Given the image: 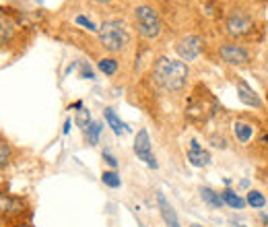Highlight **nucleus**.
<instances>
[{"instance_id":"obj_1","label":"nucleus","mask_w":268,"mask_h":227,"mask_svg":"<svg viewBox=\"0 0 268 227\" xmlns=\"http://www.w3.org/2000/svg\"><path fill=\"white\" fill-rule=\"evenodd\" d=\"M190 68L184 60H173L167 56H161L153 64V78L155 83L167 91V93H182L188 85Z\"/></svg>"},{"instance_id":"obj_2","label":"nucleus","mask_w":268,"mask_h":227,"mask_svg":"<svg viewBox=\"0 0 268 227\" xmlns=\"http://www.w3.org/2000/svg\"><path fill=\"white\" fill-rule=\"evenodd\" d=\"M99 41L103 45V50L110 54H120L130 45V31L118 19L103 21V25L99 27Z\"/></svg>"},{"instance_id":"obj_3","label":"nucleus","mask_w":268,"mask_h":227,"mask_svg":"<svg viewBox=\"0 0 268 227\" xmlns=\"http://www.w3.org/2000/svg\"><path fill=\"white\" fill-rule=\"evenodd\" d=\"M134 27L143 39H157L163 31L157 10L149 4H138L134 8Z\"/></svg>"},{"instance_id":"obj_4","label":"nucleus","mask_w":268,"mask_h":227,"mask_svg":"<svg viewBox=\"0 0 268 227\" xmlns=\"http://www.w3.org/2000/svg\"><path fill=\"white\" fill-rule=\"evenodd\" d=\"M225 29H227V36L235 38V39L248 38L254 31V17L248 13V10L233 8L225 19Z\"/></svg>"},{"instance_id":"obj_5","label":"nucleus","mask_w":268,"mask_h":227,"mask_svg":"<svg viewBox=\"0 0 268 227\" xmlns=\"http://www.w3.org/2000/svg\"><path fill=\"white\" fill-rule=\"evenodd\" d=\"M219 56L221 60L231 66H246L250 62V52L239 43H221Z\"/></svg>"},{"instance_id":"obj_6","label":"nucleus","mask_w":268,"mask_h":227,"mask_svg":"<svg viewBox=\"0 0 268 227\" xmlns=\"http://www.w3.org/2000/svg\"><path fill=\"white\" fill-rule=\"evenodd\" d=\"M134 153H136V157L141 159V161H145L151 169H157V167H159L155 155L151 153V136H149L147 128H141V130L136 132V139H134Z\"/></svg>"},{"instance_id":"obj_7","label":"nucleus","mask_w":268,"mask_h":227,"mask_svg":"<svg viewBox=\"0 0 268 227\" xmlns=\"http://www.w3.org/2000/svg\"><path fill=\"white\" fill-rule=\"evenodd\" d=\"M176 52L180 56V60H184L186 64L194 62L198 56H200V52H202V39L198 36H186L184 39L178 41Z\"/></svg>"},{"instance_id":"obj_8","label":"nucleus","mask_w":268,"mask_h":227,"mask_svg":"<svg viewBox=\"0 0 268 227\" xmlns=\"http://www.w3.org/2000/svg\"><path fill=\"white\" fill-rule=\"evenodd\" d=\"M235 89H237V97L241 104H246L250 108H256V110H260L262 108V99L260 95L256 93V91L243 81V78H237V83H235Z\"/></svg>"},{"instance_id":"obj_9","label":"nucleus","mask_w":268,"mask_h":227,"mask_svg":"<svg viewBox=\"0 0 268 227\" xmlns=\"http://www.w3.org/2000/svg\"><path fill=\"white\" fill-rule=\"evenodd\" d=\"M188 161L194 167H206L211 163V153L202 149V145L198 141H190V149H188Z\"/></svg>"},{"instance_id":"obj_10","label":"nucleus","mask_w":268,"mask_h":227,"mask_svg":"<svg viewBox=\"0 0 268 227\" xmlns=\"http://www.w3.org/2000/svg\"><path fill=\"white\" fill-rule=\"evenodd\" d=\"M157 204H159V211H161V217H163V221L167 223V227H182L180 225V219H178V215H176V211H173V207L167 202V198H165V194H157Z\"/></svg>"},{"instance_id":"obj_11","label":"nucleus","mask_w":268,"mask_h":227,"mask_svg":"<svg viewBox=\"0 0 268 227\" xmlns=\"http://www.w3.org/2000/svg\"><path fill=\"white\" fill-rule=\"evenodd\" d=\"M23 200L21 198H15L10 194H4V192H0V215H19L23 213Z\"/></svg>"},{"instance_id":"obj_12","label":"nucleus","mask_w":268,"mask_h":227,"mask_svg":"<svg viewBox=\"0 0 268 227\" xmlns=\"http://www.w3.org/2000/svg\"><path fill=\"white\" fill-rule=\"evenodd\" d=\"M233 134H235V139L239 145H246L252 141L254 136V126L250 122H243V120H235V124H233Z\"/></svg>"},{"instance_id":"obj_13","label":"nucleus","mask_w":268,"mask_h":227,"mask_svg":"<svg viewBox=\"0 0 268 227\" xmlns=\"http://www.w3.org/2000/svg\"><path fill=\"white\" fill-rule=\"evenodd\" d=\"M103 116H106V122L110 124V128L114 130V134H118V136H124L128 130H130V128H128L126 126V124L118 118V114H115L112 108H106V110H103Z\"/></svg>"},{"instance_id":"obj_14","label":"nucleus","mask_w":268,"mask_h":227,"mask_svg":"<svg viewBox=\"0 0 268 227\" xmlns=\"http://www.w3.org/2000/svg\"><path fill=\"white\" fill-rule=\"evenodd\" d=\"M15 36V23L6 15H0V45H6Z\"/></svg>"},{"instance_id":"obj_15","label":"nucleus","mask_w":268,"mask_h":227,"mask_svg":"<svg viewBox=\"0 0 268 227\" xmlns=\"http://www.w3.org/2000/svg\"><path fill=\"white\" fill-rule=\"evenodd\" d=\"M221 198H223V202L227 204V207L231 209H243L246 207V198H241L235 190H231V188H225L223 192H221Z\"/></svg>"},{"instance_id":"obj_16","label":"nucleus","mask_w":268,"mask_h":227,"mask_svg":"<svg viewBox=\"0 0 268 227\" xmlns=\"http://www.w3.org/2000/svg\"><path fill=\"white\" fill-rule=\"evenodd\" d=\"M200 196H202V202H206L208 207H213V209H221L225 204L219 192H215L213 188H208V186L200 188Z\"/></svg>"},{"instance_id":"obj_17","label":"nucleus","mask_w":268,"mask_h":227,"mask_svg":"<svg viewBox=\"0 0 268 227\" xmlns=\"http://www.w3.org/2000/svg\"><path fill=\"white\" fill-rule=\"evenodd\" d=\"M97 68L103 73V75H108V76H114L115 73H118V68H120V62L115 60V58H101L97 62Z\"/></svg>"},{"instance_id":"obj_18","label":"nucleus","mask_w":268,"mask_h":227,"mask_svg":"<svg viewBox=\"0 0 268 227\" xmlns=\"http://www.w3.org/2000/svg\"><path fill=\"white\" fill-rule=\"evenodd\" d=\"M103 130V124L101 122H93L91 126L85 130V139L89 145H99V134Z\"/></svg>"},{"instance_id":"obj_19","label":"nucleus","mask_w":268,"mask_h":227,"mask_svg":"<svg viewBox=\"0 0 268 227\" xmlns=\"http://www.w3.org/2000/svg\"><path fill=\"white\" fill-rule=\"evenodd\" d=\"M246 202L250 204L252 209H264V207H266V196L262 194L260 190H250Z\"/></svg>"},{"instance_id":"obj_20","label":"nucleus","mask_w":268,"mask_h":227,"mask_svg":"<svg viewBox=\"0 0 268 227\" xmlns=\"http://www.w3.org/2000/svg\"><path fill=\"white\" fill-rule=\"evenodd\" d=\"M75 124H77L78 128L87 130V128L91 126V124H93V122H91V112H89V110H85V108H83V110H78V112H77V116H75Z\"/></svg>"},{"instance_id":"obj_21","label":"nucleus","mask_w":268,"mask_h":227,"mask_svg":"<svg viewBox=\"0 0 268 227\" xmlns=\"http://www.w3.org/2000/svg\"><path fill=\"white\" fill-rule=\"evenodd\" d=\"M101 180H103V184H106L108 188H120L122 186V180H120V176L115 174V172H103L101 174Z\"/></svg>"},{"instance_id":"obj_22","label":"nucleus","mask_w":268,"mask_h":227,"mask_svg":"<svg viewBox=\"0 0 268 227\" xmlns=\"http://www.w3.org/2000/svg\"><path fill=\"white\" fill-rule=\"evenodd\" d=\"M10 157H13V149H10V145L4 139H0V167H4L10 161Z\"/></svg>"},{"instance_id":"obj_23","label":"nucleus","mask_w":268,"mask_h":227,"mask_svg":"<svg viewBox=\"0 0 268 227\" xmlns=\"http://www.w3.org/2000/svg\"><path fill=\"white\" fill-rule=\"evenodd\" d=\"M75 21H77V25H80V27H87V29H89V31H93V33H97V31H99V27H97V25H95V23H93L91 19H87L85 15H78Z\"/></svg>"},{"instance_id":"obj_24","label":"nucleus","mask_w":268,"mask_h":227,"mask_svg":"<svg viewBox=\"0 0 268 227\" xmlns=\"http://www.w3.org/2000/svg\"><path fill=\"white\" fill-rule=\"evenodd\" d=\"M103 161H106V163H108L110 167H114V169L118 167V159H115V157H114V155H112V153H110L108 149L103 151Z\"/></svg>"},{"instance_id":"obj_25","label":"nucleus","mask_w":268,"mask_h":227,"mask_svg":"<svg viewBox=\"0 0 268 227\" xmlns=\"http://www.w3.org/2000/svg\"><path fill=\"white\" fill-rule=\"evenodd\" d=\"M80 76L83 78H95V75H93V71L89 66H83V71H80Z\"/></svg>"},{"instance_id":"obj_26","label":"nucleus","mask_w":268,"mask_h":227,"mask_svg":"<svg viewBox=\"0 0 268 227\" xmlns=\"http://www.w3.org/2000/svg\"><path fill=\"white\" fill-rule=\"evenodd\" d=\"M71 126H73V122L66 120V122H64V128H62V134H68V132H71Z\"/></svg>"},{"instance_id":"obj_27","label":"nucleus","mask_w":268,"mask_h":227,"mask_svg":"<svg viewBox=\"0 0 268 227\" xmlns=\"http://www.w3.org/2000/svg\"><path fill=\"white\" fill-rule=\"evenodd\" d=\"M73 108H75V110H83V101H75Z\"/></svg>"},{"instance_id":"obj_28","label":"nucleus","mask_w":268,"mask_h":227,"mask_svg":"<svg viewBox=\"0 0 268 227\" xmlns=\"http://www.w3.org/2000/svg\"><path fill=\"white\" fill-rule=\"evenodd\" d=\"M91 2H97V4H110L112 0H91Z\"/></svg>"},{"instance_id":"obj_29","label":"nucleus","mask_w":268,"mask_h":227,"mask_svg":"<svg viewBox=\"0 0 268 227\" xmlns=\"http://www.w3.org/2000/svg\"><path fill=\"white\" fill-rule=\"evenodd\" d=\"M262 143H264V145L268 143V134H264V136H262Z\"/></svg>"},{"instance_id":"obj_30","label":"nucleus","mask_w":268,"mask_h":227,"mask_svg":"<svg viewBox=\"0 0 268 227\" xmlns=\"http://www.w3.org/2000/svg\"><path fill=\"white\" fill-rule=\"evenodd\" d=\"M190 227H202V225H198V223H192V225H190Z\"/></svg>"},{"instance_id":"obj_31","label":"nucleus","mask_w":268,"mask_h":227,"mask_svg":"<svg viewBox=\"0 0 268 227\" xmlns=\"http://www.w3.org/2000/svg\"><path fill=\"white\" fill-rule=\"evenodd\" d=\"M235 227H246V225H235Z\"/></svg>"},{"instance_id":"obj_32","label":"nucleus","mask_w":268,"mask_h":227,"mask_svg":"<svg viewBox=\"0 0 268 227\" xmlns=\"http://www.w3.org/2000/svg\"><path fill=\"white\" fill-rule=\"evenodd\" d=\"M0 227H2V225H0Z\"/></svg>"}]
</instances>
